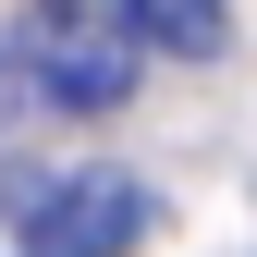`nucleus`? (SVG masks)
<instances>
[{
  "instance_id": "nucleus-2",
  "label": "nucleus",
  "mask_w": 257,
  "mask_h": 257,
  "mask_svg": "<svg viewBox=\"0 0 257 257\" xmlns=\"http://www.w3.org/2000/svg\"><path fill=\"white\" fill-rule=\"evenodd\" d=\"M13 49L37 61V86H49V110H122L135 98V74H147V49H135V25L122 13H86V0H37V13L13 25Z\"/></svg>"
},
{
  "instance_id": "nucleus-3",
  "label": "nucleus",
  "mask_w": 257,
  "mask_h": 257,
  "mask_svg": "<svg viewBox=\"0 0 257 257\" xmlns=\"http://www.w3.org/2000/svg\"><path fill=\"white\" fill-rule=\"evenodd\" d=\"M122 25H135V49H172V61H220L233 49V13L220 0H110Z\"/></svg>"
},
{
  "instance_id": "nucleus-1",
  "label": "nucleus",
  "mask_w": 257,
  "mask_h": 257,
  "mask_svg": "<svg viewBox=\"0 0 257 257\" xmlns=\"http://www.w3.org/2000/svg\"><path fill=\"white\" fill-rule=\"evenodd\" d=\"M13 233H25V257H122V245H147V184L122 159L25 172L13 184Z\"/></svg>"
},
{
  "instance_id": "nucleus-4",
  "label": "nucleus",
  "mask_w": 257,
  "mask_h": 257,
  "mask_svg": "<svg viewBox=\"0 0 257 257\" xmlns=\"http://www.w3.org/2000/svg\"><path fill=\"white\" fill-rule=\"evenodd\" d=\"M37 110H49V86H37V61H25L13 37H0V147H13L25 122H37Z\"/></svg>"
}]
</instances>
